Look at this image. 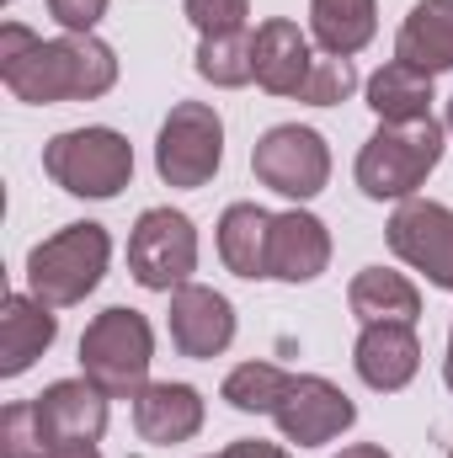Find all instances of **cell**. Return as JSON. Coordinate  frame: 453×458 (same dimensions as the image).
Here are the masks:
<instances>
[{
	"instance_id": "cell-2",
	"label": "cell",
	"mask_w": 453,
	"mask_h": 458,
	"mask_svg": "<svg viewBox=\"0 0 453 458\" xmlns=\"http://www.w3.org/2000/svg\"><path fill=\"white\" fill-rule=\"evenodd\" d=\"M449 144V123L416 117V123H379V133L357 149V187L373 203H406L416 187L438 171Z\"/></svg>"
},
{
	"instance_id": "cell-14",
	"label": "cell",
	"mask_w": 453,
	"mask_h": 458,
	"mask_svg": "<svg viewBox=\"0 0 453 458\" xmlns=\"http://www.w3.org/2000/svg\"><path fill=\"white\" fill-rule=\"evenodd\" d=\"M331 267V234L315 214L288 208L272 214V240H267V277L278 283H315Z\"/></svg>"
},
{
	"instance_id": "cell-15",
	"label": "cell",
	"mask_w": 453,
	"mask_h": 458,
	"mask_svg": "<svg viewBox=\"0 0 453 458\" xmlns=\"http://www.w3.org/2000/svg\"><path fill=\"white\" fill-rule=\"evenodd\" d=\"M38 416L54 448L64 443H102L107 432V394L81 373V378H59L38 394Z\"/></svg>"
},
{
	"instance_id": "cell-21",
	"label": "cell",
	"mask_w": 453,
	"mask_h": 458,
	"mask_svg": "<svg viewBox=\"0 0 453 458\" xmlns=\"http://www.w3.org/2000/svg\"><path fill=\"white\" fill-rule=\"evenodd\" d=\"M379 32V5L373 0H310V38L331 54L352 59L373 43Z\"/></svg>"
},
{
	"instance_id": "cell-22",
	"label": "cell",
	"mask_w": 453,
	"mask_h": 458,
	"mask_svg": "<svg viewBox=\"0 0 453 458\" xmlns=\"http://www.w3.org/2000/svg\"><path fill=\"white\" fill-rule=\"evenodd\" d=\"M368 107L379 113V123H416V117H432V75L406 64V59H389L384 70L368 75Z\"/></svg>"
},
{
	"instance_id": "cell-6",
	"label": "cell",
	"mask_w": 453,
	"mask_h": 458,
	"mask_svg": "<svg viewBox=\"0 0 453 458\" xmlns=\"http://www.w3.org/2000/svg\"><path fill=\"white\" fill-rule=\"evenodd\" d=\"M225 165V117L209 102H176L160 139H155V171L166 187H209Z\"/></svg>"
},
{
	"instance_id": "cell-27",
	"label": "cell",
	"mask_w": 453,
	"mask_h": 458,
	"mask_svg": "<svg viewBox=\"0 0 453 458\" xmlns=\"http://www.w3.org/2000/svg\"><path fill=\"white\" fill-rule=\"evenodd\" d=\"M182 11L198 27V38L245 32V21H251V0H182Z\"/></svg>"
},
{
	"instance_id": "cell-31",
	"label": "cell",
	"mask_w": 453,
	"mask_h": 458,
	"mask_svg": "<svg viewBox=\"0 0 453 458\" xmlns=\"http://www.w3.org/2000/svg\"><path fill=\"white\" fill-rule=\"evenodd\" d=\"M337 458H389L384 448H373V443H352V448H341Z\"/></svg>"
},
{
	"instance_id": "cell-35",
	"label": "cell",
	"mask_w": 453,
	"mask_h": 458,
	"mask_svg": "<svg viewBox=\"0 0 453 458\" xmlns=\"http://www.w3.org/2000/svg\"><path fill=\"white\" fill-rule=\"evenodd\" d=\"M214 458H219V454H214Z\"/></svg>"
},
{
	"instance_id": "cell-17",
	"label": "cell",
	"mask_w": 453,
	"mask_h": 458,
	"mask_svg": "<svg viewBox=\"0 0 453 458\" xmlns=\"http://www.w3.org/2000/svg\"><path fill=\"white\" fill-rule=\"evenodd\" d=\"M59 336V315L54 304H43L38 293H5L0 304V373L21 378Z\"/></svg>"
},
{
	"instance_id": "cell-28",
	"label": "cell",
	"mask_w": 453,
	"mask_h": 458,
	"mask_svg": "<svg viewBox=\"0 0 453 458\" xmlns=\"http://www.w3.org/2000/svg\"><path fill=\"white\" fill-rule=\"evenodd\" d=\"M48 16L64 32H97V21L107 16V0H48Z\"/></svg>"
},
{
	"instance_id": "cell-19",
	"label": "cell",
	"mask_w": 453,
	"mask_h": 458,
	"mask_svg": "<svg viewBox=\"0 0 453 458\" xmlns=\"http://www.w3.org/2000/svg\"><path fill=\"white\" fill-rule=\"evenodd\" d=\"M346 304L363 326H379V320H400V326H416L422 320V293L406 272H389V267H363L346 288Z\"/></svg>"
},
{
	"instance_id": "cell-30",
	"label": "cell",
	"mask_w": 453,
	"mask_h": 458,
	"mask_svg": "<svg viewBox=\"0 0 453 458\" xmlns=\"http://www.w3.org/2000/svg\"><path fill=\"white\" fill-rule=\"evenodd\" d=\"M48 458H102V454H97V443H64V448H54Z\"/></svg>"
},
{
	"instance_id": "cell-10",
	"label": "cell",
	"mask_w": 453,
	"mask_h": 458,
	"mask_svg": "<svg viewBox=\"0 0 453 458\" xmlns=\"http://www.w3.org/2000/svg\"><path fill=\"white\" fill-rule=\"evenodd\" d=\"M272 421H278L283 443H294V448H321V443L341 437V432L357 421V405L341 394L331 378H321V373H294V384H288L283 405L272 411Z\"/></svg>"
},
{
	"instance_id": "cell-12",
	"label": "cell",
	"mask_w": 453,
	"mask_h": 458,
	"mask_svg": "<svg viewBox=\"0 0 453 458\" xmlns=\"http://www.w3.org/2000/svg\"><path fill=\"white\" fill-rule=\"evenodd\" d=\"M251 48H256V86L267 97H294L299 102V91L315 70L310 32H299V21H288V16H272V21L256 27Z\"/></svg>"
},
{
	"instance_id": "cell-7",
	"label": "cell",
	"mask_w": 453,
	"mask_h": 458,
	"mask_svg": "<svg viewBox=\"0 0 453 458\" xmlns=\"http://www.w3.org/2000/svg\"><path fill=\"white\" fill-rule=\"evenodd\" d=\"M128 272L150 293H176L198 272V229L182 208H144L128 234Z\"/></svg>"
},
{
	"instance_id": "cell-33",
	"label": "cell",
	"mask_w": 453,
	"mask_h": 458,
	"mask_svg": "<svg viewBox=\"0 0 453 458\" xmlns=\"http://www.w3.org/2000/svg\"><path fill=\"white\" fill-rule=\"evenodd\" d=\"M449 133H453V102H449Z\"/></svg>"
},
{
	"instance_id": "cell-24",
	"label": "cell",
	"mask_w": 453,
	"mask_h": 458,
	"mask_svg": "<svg viewBox=\"0 0 453 458\" xmlns=\"http://www.w3.org/2000/svg\"><path fill=\"white\" fill-rule=\"evenodd\" d=\"M256 32H225V38H203L198 43V75L214 81V86H251L256 81V48H251Z\"/></svg>"
},
{
	"instance_id": "cell-23",
	"label": "cell",
	"mask_w": 453,
	"mask_h": 458,
	"mask_svg": "<svg viewBox=\"0 0 453 458\" xmlns=\"http://www.w3.org/2000/svg\"><path fill=\"white\" fill-rule=\"evenodd\" d=\"M288 384H294V373L278 368V362H240V368H229L219 394H225L235 411H245V416H272L283 405Z\"/></svg>"
},
{
	"instance_id": "cell-26",
	"label": "cell",
	"mask_w": 453,
	"mask_h": 458,
	"mask_svg": "<svg viewBox=\"0 0 453 458\" xmlns=\"http://www.w3.org/2000/svg\"><path fill=\"white\" fill-rule=\"evenodd\" d=\"M357 91V70H352V59H315V70H310V81H304V91H299V102H310V107H337Z\"/></svg>"
},
{
	"instance_id": "cell-36",
	"label": "cell",
	"mask_w": 453,
	"mask_h": 458,
	"mask_svg": "<svg viewBox=\"0 0 453 458\" xmlns=\"http://www.w3.org/2000/svg\"><path fill=\"white\" fill-rule=\"evenodd\" d=\"M449 458H453V454H449Z\"/></svg>"
},
{
	"instance_id": "cell-16",
	"label": "cell",
	"mask_w": 453,
	"mask_h": 458,
	"mask_svg": "<svg viewBox=\"0 0 453 458\" xmlns=\"http://www.w3.org/2000/svg\"><path fill=\"white\" fill-rule=\"evenodd\" d=\"M133 427L144 443L155 448H176V443H192L203 432V394L192 384H144L133 394Z\"/></svg>"
},
{
	"instance_id": "cell-8",
	"label": "cell",
	"mask_w": 453,
	"mask_h": 458,
	"mask_svg": "<svg viewBox=\"0 0 453 458\" xmlns=\"http://www.w3.org/2000/svg\"><path fill=\"white\" fill-rule=\"evenodd\" d=\"M251 171L261 187H272L278 198H294V203H310L326 192L331 182V149L315 128H299V123H278L256 139L251 149Z\"/></svg>"
},
{
	"instance_id": "cell-13",
	"label": "cell",
	"mask_w": 453,
	"mask_h": 458,
	"mask_svg": "<svg viewBox=\"0 0 453 458\" xmlns=\"http://www.w3.org/2000/svg\"><path fill=\"white\" fill-rule=\"evenodd\" d=\"M352 368L368 389L379 394H395L416 378L422 368V342H416V326H400V320H379V326H363V336L352 346Z\"/></svg>"
},
{
	"instance_id": "cell-29",
	"label": "cell",
	"mask_w": 453,
	"mask_h": 458,
	"mask_svg": "<svg viewBox=\"0 0 453 458\" xmlns=\"http://www.w3.org/2000/svg\"><path fill=\"white\" fill-rule=\"evenodd\" d=\"M219 458H288V448H278V443H261V437H245V443H229Z\"/></svg>"
},
{
	"instance_id": "cell-25",
	"label": "cell",
	"mask_w": 453,
	"mask_h": 458,
	"mask_svg": "<svg viewBox=\"0 0 453 458\" xmlns=\"http://www.w3.org/2000/svg\"><path fill=\"white\" fill-rule=\"evenodd\" d=\"M54 443L43 432V416H38V400H16L0 411V458H48Z\"/></svg>"
},
{
	"instance_id": "cell-34",
	"label": "cell",
	"mask_w": 453,
	"mask_h": 458,
	"mask_svg": "<svg viewBox=\"0 0 453 458\" xmlns=\"http://www.w3.org/2000/svg\"><path fill=\"white\" fill-rule=\"evenodd\" d=\"M5 5H11V0H5Z\"/></svg>"
},
{
	"instance_id": "cell-9",
	"label": "cell",
	"mask_w": 453,
	"mask_h": 458,
	"mask_svg": "<svg viewBox=\"0 0 453 458\" xmlns=\"http://www.w3.org/2000/svg\"><path fill=\"white\" fill-rule=\"evenodd\" d=\"M389 250L422 272L432 288H449L453 293V208L443 203H427V198H406L395 214H389Z\"/></svg>"
},
{
	"instance_id": "cell-11",
	"label": "cell",
	"mask_w": 453,
	"mask_h": 458,
	"mask_svg": "<svg viewBox=\"0 0 453 458\" xmlns=\"http://www.w3.org/2000/svg\"><path fill=\"white\" fill-rule=\"evenodd\" d=\"M166 326H171V342H176L182 357L209 362V357L229 352V342H235V304H229L219 288L182 283V288L171 293V315H166Z\"/></svg>"
},
{
	"instance_id": "cell-1",
	"label": "cell",
	"mask_w": 453,
	"mask_h": 458,
	"mask_svg": "<svg viewBox=\"0 0 453 458\" xmlns=\"http://www.w3.org/2000/svg\"><path fill=\"white\" fill-rule=\"evenodd\" d=\"M0 81L27 107L97 102L117 86V54L97 32L38 38L32 27L5 21L0 27Z\"/></svg>"
},
{
	"instance_id": "cell-4",
	"label": "cell",
	"mask_w": 453,
	"mask_h": 458,
	"mask_svg": "<svg viewBox=\"0 0 453 458\" xmlns=\"http://www.w3.org/2000/svg\"><path fill=\"white\" fill-rule=\"evenodd\" d=\"M150 362H155V331L139 310L113 304L81 336V373L107 400H133L150 384Z\"/></svg>"
},
{
	"instance_id": "cell-20",
	"label": "cell",
	"mask_w": 453,
	"mask_h": 458,
	"mask_svg": "<svg viewBox=\"0 0 453 458\" xmlns=\"http://www.w3.org/2000/svg\"><path fill=\"white\" fill-rule=\"evenodd\" d=\"M267 240H272V214L256 203H229L219 214V261L235 277L256 283L267 277Z\"/></svg>"
},
{
	"instance_id": "cell-3",
	"label": "cell",
	"mask_w": 453,
	"mask_h": 458,
	"mask_svg": "<svg viewBox=\"0 0 453 458\" xmlns=\"http://www.w3.org/2000/svg\"><path fill=\"white\" fill-rule=\"evenodd\" d=\"M107 261H113V234L102 225H64L59 234L38 240L27 250V288L54 304V310H70V304H86V293H97V283L107 277Z\"/></svg>"
},
{
	"instance_id": "cell-32",
	"label": "cell",
	"mask_w": 453,
	"mask_h": 458,
	"mask_svg": "<svg viewBox=\"0 0 453 458\" xmlns=\"http://www.w3.org/2000/svg\"><path fill=\"white\" fill-rule=\"evenodd\" d=\"M443 378H449V389H453V326H449V357H443Z\"/></svg>"
},
{
	"instance_id": "cell-18",
	"label": "cell",
	"mask_w": 453,
	"mask_h": 458,
	"mask_svg": "<svg viewBox=\"0 0 453 458\" xmlns=\"http://www.w3.org/2000/svg\"><path fill=\"white\" fill-rule=\"evenodd\" d=\"M395 59H406L427 75L453 70V0H416L411 5V16L400 21V38H395Z\"/></svg>"
},
{
	"instance_id": "cell-5",
	"label": "cell",
	"mask_w": 453,
	"mask_h": 458,
	"mask_svg": "<svg viewBox=\"0 0 453 458\" xmlns=\"http://www.w3.org/2000/svg\"><path fill=\"white\" fill-rule=\"evenodd\" d=\"M43 171L70 198H117L133 182V144L117 128H70L43 144Z\"/></svg>"
}]
</instances>
